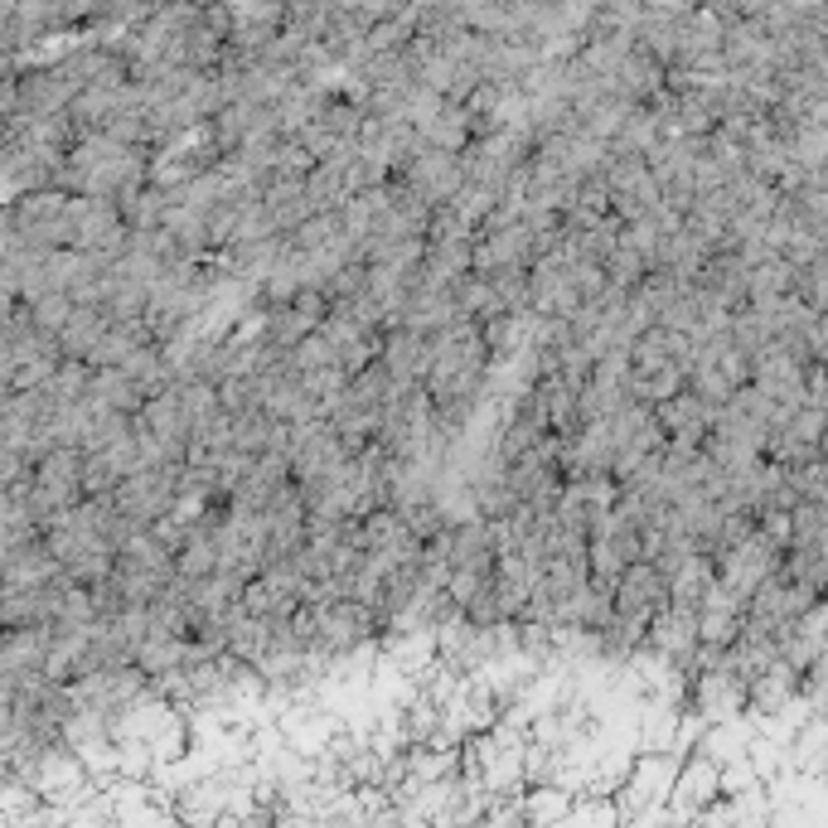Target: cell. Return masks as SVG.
I'll return each mask as SVG.
<instances>
[{"instance_id":"cell-1","label":"cell","mask_w":828,"mask_h":828,"mask_svg":"<svg viewBox=\"0 0 828 828\" xmlns=\"http://www.w3.org/2000/svg\"><path fill=\"white\" fill-rule=\"evenodd\" d=\"M717 790V766L713 760H693V766H684V776H678L674 785V795H678V805L693 809V805H707V795Z\"/></svg>"}]
</instances>
